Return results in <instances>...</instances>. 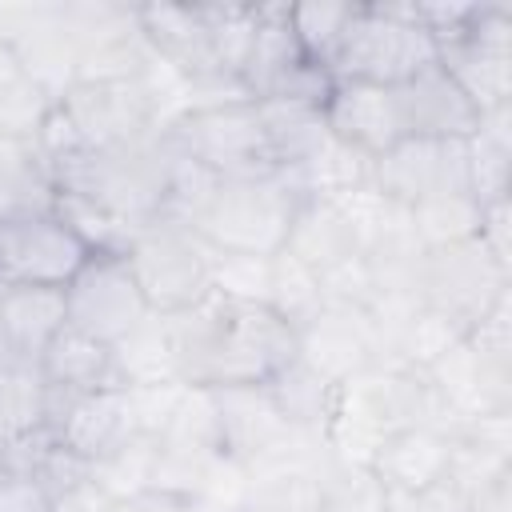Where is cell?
Segmentation results:
<instances>
[{"instance_id": "11", "label": "cell", "mask_w": 512, "mask_h": 512, "mask_svg": "<svg viewBox=\"0 0 512 512\" xmlns=\"http://www.w3.org/2000/svg\"><path fill=\"white\" fill-rule=\"evenodd\" d=\"M332 88V76L300 52L292 24H288V4H256L248 52L240 64V92L248 100H308L324 104Z\"/></svg>"}, {"instance_id": "31", "label": "cell", "mask_w": 512, "mask_h": 512, "mask_svg": "<svg viewBox=\"0 0 512 512\" xmlns=\"http://www.w3.org/2000/svg\"><path fill=\"white\" fill-rule=\"evenodd\" d=\"M356 12V0L352 4H288V24H292V36L300 44V52L308 56V64L324 68L332 64L344 32H348V20Z\"/></svg>"}, {"instance_id": "20", "label": "cell", "mask_w": 512, "mask_h": 512, "mask_svg": "<svg viewBox=\"0 0 512 512\" xmlns=\"http://www.w3.org/2000/svg\"><path fill=\"white\" fill-rule=\"evenodd\" d=\"M40 376L48 384V396H76V392H100V388H120L128 384L120 372V356L112 344L76 332V328H60V336L44 348L40 356Z\"/></svg>"}, {"instance_id": "4", "label": "cell", "mask_w": 512, "mask_h": 512, "mask_svg": "<svg viewBox=\"0 0 512 512\" xmlns=\"http://www.w3.org/2000/svg\"><path fill=\"white\" fill-rule=\"evenodd\" d=\"M296 204L300 192L280 172L212 180L184 224H192L216 256H276Z\"/></svg>"}, {"instance_id": "27", "label": "cell", "mask_w": 512, "mask_h": 512, "mask_svg": "<svg viewBox=\"0 0 512 512\" xmlns=\"http://www.w3.org/2000/svg\"><path fill=\"white\" fill-rule=\"evenodd\" d=\"M264 304L288 320L296 332H304L320 312H324V288H320V276L300 264L296 256L288 252H276L268 256V284H264Z\"/></svg>"}, {"instance_id": "34", "label": "cell", "mask_w": 512, "mask_h": 512, "mask_svg": "<svg viewBox=\"0 0 512 512\" xmlns=\"http://www.w3.org/2000/svg\"><path fill=\"white\" fill-rule=\"evenodd\" d=\"M476 240H480L504 268H512V196L488 200V204L480 208V232H476Z\"/></svg>"}, {"instance_id": "32", "label": "cell", "mask_w": 512, "mask_h": 512, "mask_svg": "<svg viewBox=\"0 0 512 512\" xmlns=\"http://www.w3.org/2000/svg\"><path fill=\"white\" fill-rule=\"evenodd\" d=\"M56 492L20 460L0 456V512H52Z\"/></svg>"}, {"instance_id": "16", "label": "cell", "mask_w": 512, "mask_h": 512, "mask_svg": "<svg viewBox=\"0 0 512 512\" xmlns=\"http://www.w3.org/2000/svg\"><path fill=\"white\" fill-rule=\"evenodd\" d=\"M300 356L308 364H316L328 380L344 384V380L368 372L372 364H380L384 344H380V332L368 312L324 304V312L300 332Z\"/></svg>"}, {"instance_id": "28", "label": "cell", "mask_w": 512, "mask_h": 512, "mask_svg": "<svg viewBox=\"0 0 512 512\" xmlns=\"http://www.w3.org/2000/svg\"><path fill=\"white\" fill-rule=\"evenodd\" d=\"M320 512H388V492L368 464L336 460L324 452L316 464Z\"/></svg>"}, {"instance_id": "26", "label": "cell", "mask_w": 512, "mask_h": 512, "mask_svg": "<svg viewBox=\"0 0 512 512\" xmlns=\"http://www.w3.org/2000/svg\"><path fill=\"white\" fill-rule=\"evenodd\" d=\"M48 420V384L36 364L0 356V452L40 432Z\"/></svg>"}, {"instance_id": "3", "label": "cell", "mask_w": 512, "mask_h": 512, "mask_svg": "<svg viewBox=\"0 0 512 512\" xmlns=\"http://www.w3.org/2000/svg\"><path fill=\"white\" fill-rule=\"evenodd\" d=\"M424 380L440 404L448 432L480 416L512 412V300H504L484 324L460 336Z\"/></svg>"}, {"instance_id": "12", "label": "cell", "mask_w": 512, "mask_h": 512, "mask_svg": "<svg viewBox=\"0 0 512 512\" xmlns=\"http://www.w3.org/2000/svg\"><path fill=\"white\" fill-rule=\"evenodd\" d=\"M92 252L60 208L0 220V284L64 288Z\"/></svg>"}, {"instance_id": "15", "label": "cell", "mask_w": 512, "mask_h": 512, "mask_svg": "<svg viewBox=\"0 0 512 512\" xmlns=\"http://www.w3.org/2000/svg\"><path fill=\"white\" fill-rule=\"evenodd\" d=\"M320 112H324L328 132L368 160H376L380 152H388L392 144L404 140V116H400L396 84L332 80Z\"/></svg>"}, {"instance_id": "2", "label": "cell", "mask_w": 512, "mask_h": 512, "mask_svg": "<svg viewBox=\"0 0 512 512\" xmlns=\"http://www.w3.org/2000/svg\"><path fill=\"white\" fill-rule=\"evenodd\" d=\"M168 124L156 72L116 80H72L44 124L36 148H108L152 136Z\"/></svg>"}, {"instance_id": "29", "label": "cell", "mask_w": 512, "mask_h": 512, "mask_svg": "<svg viewBox=\"0 0 512 512\" xmlns=\"http://www.w3.org/2000/svg\"><path fill=\"white\" fill-rule=\"evenodd\" d=\"M52 104H56V96L36 76H28L24 68L8 72L0 80V136L20 140V144H36L44 136Z\"/></svg>"}, {"instance_id": "37", "label": "cell", "mask_w": 512, "mask_h": 512, "mask_svg": "<svg viewBox=\"0 0 512 512\" xmlns=\"http://www.w3.org/2000/svg\"><path fill=\"white\" fill-rule=\"evenodd\" d=\"M0 288H4V284H0Z\"/></svg>"}, {"instance_id": "7", "label": "cell", "mask_w": 512, "mask_h": 512, "mask_svg": "<svg viewBox=\"0 0 512 512\" xmlns=\"http://www.w3.org/2000/svg\"><path fill=\"white\" fill-rule=\"evenodd\" d=\"M436 64V40L416 16V4H360L328 64L332 80L404 84Z\"/></svg>"}, {"instance_id": "17", "label": "cell", "mask_w": 512, "mask_h": 512, "mask_svg": "<svg viewBox=\"0 0 512 512\" xmlns=\"http://www.w3.org/2000/svg\"><path fill=\"white\" fill-rule=\"evenodd\" d=\"M400 116H404V140L408 136H432V140H468L480 128L476 104L456 88V80L428 64L412 80L396 84Z\"/></svg>"}, {"instance_id": "14", "label": "cell", "mask_w": 512, "mask_h": 512, "mask_svg": "<svg viewBox=\"0 0 512 512\" xmlns=\"http://www.w3.org/2000/svg\"><path fill=\"white\" fill-rule=\"evenodd\" d=\"M372 188L400 208L468 192V148L464 140L408 136L372 160Z\"/></svg>"}, {"instance_id": "6", "label": "cell", "mask_w": 512, "mask_h": 512, "mask_svg": "<svg viewBox=\"0 0 512 512\" xmlns=\"http://www.w3.org/2000/svg\"><path fill=\"white\" fill-rule=\"evenodd\" d=\"M124 260L156 316L196 308L216 292V252L192 224L176 216L140 224L124 244Z\"/></svg>"}, {"instance_id": "36", "label": "cell", "mask_w": 512, "mask_h": 512, "mask_svg": "<svg viewBox=\"0 0 512 512\" xmlns=\"http://www.w3.org/2000/svg\"><path fill=\"white\" fill-rule=\"evenodd\" d=\"M116 512H212L192 496L180 492H164V488H140L124 500H116Z\"/></svg>"}, {"instance_id": "33", "label": "cell", "mask_w": 512, "mask_h": 512, "mask_svg": "<svg viewBox=\"0 0 512 512\" xmlns=\"http://www.w3.org/2000/svg\"><path fill=\"white\" fill-rule=\"evenodd\" d=\"M472 504H476V492L468 484H460L452 472L420 492L388 496V512H472Z\"/></svg>"}, {"instance_id": "30", "label": "cell", "mask_w": 512, "mask_h": 512, "mask_svg": "<svg viewBox=\"0 0 512 512\" xmlns=\"http://www.w3.org/2000/svg\"><path fill=\"white\" fill-rule=\"evenodd\" d=\"M480 200L472 192H452V196H436L424 200L412 212V232L420 240V248H444V244H460L472 240L480 232Z\"/></svg>"}, {"instance_id": "10", "label": "cell", "mask_w": 512, "mask_h": 512, "mask_svg": "<svg viewBox=\"0 0 512 512\" xmlns=\"http://www.w3.org/2000/svg\"><path fill=\"white\" fill-rule=\"evenodd\" d=\"M64 316H68V328L120 348L152 316V308L124 260V252L96 248L80 264V272L64 284Z\"/></svg>"}, {"instance_id": "22", "label": "cell", "mask_w": 512, "mask_h": 512, "mask_svg": "<svg viewBox=\"0 0 512 512\" xmlns=\"http://www.w3.org/2000/svg\"><path fill=\"white\" fill-rule=\"evenodd\" d=\"M452 476L472 492L512 476V412L452 428Z\"/></svg>"}, {"instance_id": "19", "label": "cell", "mask_w": 512, "mask_h": 512, "mask_svg": "<svg viewBox=\"0 0 512 512\" xmlns=\"http://www.w3.org/2000/svg\"><path fill=\"white\" fill-rule=\"evenodd\" d=\"M68 324L64 288L44 284H4L0 288V356L20 364H40L44 348Z\"/></svg>"}, {"instance_id": "18", "label": "cell", "mask_w": 512, "mask_h": 512, "mask_svg": "<svg viewBox=\"0 0 512 512\" xmlns=\"http://www.w3.org/2000/svg\"><path fill=\"white\" fill-rule=\"evenodd\" d=\"M388 496H408L452 472V432L440 424H408L384 436L368 460Z\"/></svg>"}, {"instance_id": "25", "label": "cell", "mask_w": 512, "mask_h": 512, "mask_svg": "<svg viewBox=\"0 0 512 512\" xmlns=\"http://www.w3.org/2000/svg\"><path fill=\"white\" fill-rule=\"evenodd\" d=\"M56 208V188L36 144L0 136V220Z\"/></svg>"}, {"instance_id": "21", "label": "cell", "mask_w": 512, "mask_h": 512, "mask_svg": "<svg viewBox=\"0 0 512 512\" xmlns=\"http://www.w3.org/2000/svg\"><path fill=\"white\" fill-rule=\"evenodd\" d=\"M288 256H296L300 264H308L316 276L340 268L344 260L360 256V244H356V232H352V220L348 212L340 208V200H328V196H300L296 204V216L288 224V236H284V248Z\"/></svg>"}, {"instance_id": "24", "label": "cell", "mask_w": 512, "mask_h": 512, "mask_svg": "<svg viewBox=\"0 0 512 512\" xmlns=\"http://www.w3.org/2000/svg\"><path fill=\"white\" fill-rule=\"evenodd\" d=\"M468 148V192L488 204L512 196V108L480 116V128L464 140Z\"/></svg>"}, {"instance_id": "35", "label": "cell", "mask_w": 512, "mask_h": 512, "mask_svg": "<svg viewBox=\"0 0 512 512\" xmlns=\"http://www.w3.org/2000/svg\"><path fill=\"white\" fill-rule=\"evenodd\" d=\"M52 512H116V496L96 476H84L56 496Z\"/></svg>"}, {"instance_id": "1", "label": "cell", "mask_w": 512, "mask_h": 512, "mask_svg": "<svg viewBox=\"0 0 512 512\" xmlns=\"http://www.w3.org/2000/svg\"><path fill=\"white\" fill-rule=\"evenodd\" d=\"M172 376L188 388H252L268 384L300 352V332L268 304L212 292L196 308L160 316Z\"/></svg>"}, {"instance_id": "23", "label": "cell", "mask_w": 512, "mask_h": 512, "mask_svg": "<svg viewBox=\"0 0 512 512\" xmlns=\"http://www.w3.org/2000/svg\"><path fill=\"white\" fill-rule=\"evenodd\" d=\"M264 388H268L272 404L280 408V416L296 432L324 436V428H328V420L336 412V396H340V384L336 380H328L316 364H308L296 352V360H288Z\"/></svg>"}, {"instance_id": "5", "label": "cell", "mask_w": 512, "mask_h": 512, "mask_svg": "<svg viewBox=\"0 0 512 512\" xmlns=\"http://www.w3.org/2000/svg\"><path fill=\"white\" fill-rule=\"evenodd\" d=\"M168 144L176 156L196 164L200 172L216 180H236V176H264L272 168L260 104L248 96H228V100H196L168 116L164 124Z\"/></svg>"}, {"instance_id": "13", "label": "cell", "mask_w": 512, "mask_h": 512, "mask_svg": "<svg viewBox=\"0 0 512 512\" xmlns=\"http://www.w3.org/2000/svg\"><path fill=\"white\" fill-rule=\"evenodd\" d=\"M56 444H64L72 456H80L88 468L104 464L132 440H140L132 388H100V392H76V396H48V420ZM148 440V436H144Z\"/></svg>"}, {"instance_id": "8", "label": "cell", "mask_w": 512, "mask_h": 512, "mask_svg": "<svg viewBox=\"0 0 512 512\" xmlns=\"http://www.w3.org/2000/svg\"><path fill=\"white\" fill-rule=\"evenodd\" d=\"M416 300L468 336L512 300V268H504L476 236L428 248L416 268Z\"/></svg>"}, {"instance_id": "9", "label": "cell", "mask_w": 512, "mask_h": 512, "mask_svg": "<svg viewBox=\"0 0 512 512\" xmlns=\"http://www.w3.org/2000/svg\"><path fill=\"white\" fill-rule=\"evenodd\" d=\"M436 64L480 116L512 108V8L500 0H476L468 20L436 44Z\"/></svg>"}]
</instances>
